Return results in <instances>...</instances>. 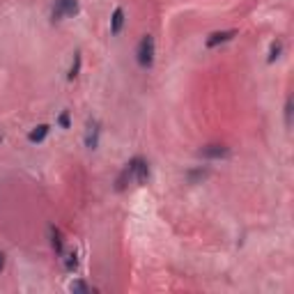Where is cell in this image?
Listing matches in <instances>:
<instances>
[{
    "mask_svg": "<svg viewBox=\"0 0 294 294\" xmlns=\"http://www.w3.org/2000/svg\"><path fill=\"white\" fill-rule=\"evenodd\" d=\"M154 37L152 35H143V39L138 42V49H136V62H138L143 69H149L154 65Z\"/></svg>",
    "mask_w": 294,
    "mask_h": 294,
    "instance_id": "1",
    "label": "cell"
},
{
    "mask_svg": "<svg viewBox=\"0 0 294 294\" xmlns=\"http://www.w3.org/2000/svg\"><path fill=\"white\" fill-rule=\"evenodd\" d=\"M78 0H55L53 2V9H51V21L53 23H60L62 18H71L78 14Z\"/></svg>",
    "mask_w": 294,
    "mask_h": 294,
    "instance_id": "2",
    "label": "cell"
},
{
    "mask_svg": "<svg viewBox=\"0 0 294 294\" xmlns=\"http://www.w3.org/2000/svg\"><path fill=\"white\" fill-rule=\"evenodd\" d=\"M143 161H145L143 156H133V159H131L129 163L124 165V170L120 173V177H117V182H115V189H117V191H124V189H127V184H129L131 180H136V173H138V165L143 163Z\"/></svg>",
    "mask_w": 294,
    "mask_h": 294,
    "instance_id": "3",
    "label": "cell"
},
{
    "mask_svg": "<svg viewBox=\"0 0 294 294\" xmlns=\"http://www.w3.org/2000/svg\"><path fill=\"white\" fill-rule=\"evenodd\" d=\"M99 138H101V124L99 120H87V131H85V147L90 152H95L99 147Z\"/></svg>",
    "mask_w": 294,
    "mask_h": 294,
    "instance_id": "4",
    "label": "cell"
},
{
    "mask_svg": "<svg viewBox=\"0 0 294 294\" xmlns=\"http://www.w3.org/2000/svg\"><path fill=\"white\" fill-rule=\"evenodd\" d=\"M202 159H209V161H216V159H228L230 156V147L225 145H205L198 152Z\"/></svg>",
    "mask_w": 294,
    "mask_h": 294,
    "instance_id": "5",
    "label": "cell"
},
{
    "mask_svg": "<svg viewBox=\"0 0 294 294\" xmlns=\"http://www.w3.org/2000/svg\"><path fill=\"white\" fill-rule=\"evenodd\" d=\"M234 37H237V30H221V33H212V35L207 37L205 46H207V49H216V46H221V44L232 42Z\"/></svg>",
    "mask_w": 294,
    "mask_h": 294,
    "instance_id": "6",
    "label": "cell"
},
{
    "mask_svg": "<svg viewBox=\"0 0 294 294\" xmlns=\"http://www.w3.org/2000/svg\"><path fill=\"white\" fill-rule=\"evenodd\" d=\"M49 239H51V246L53 251H55V255H65V239H62V232L55 228V225H51L49 228Z\"/></svg>",
    "mask_w": 294,
    "mask_h": 294,
    "instance_id": "7",
    "label": "cell"
},
{
    "mask_svg": "<svg viewBox=\"0 0 294 294\" xmlns=\"http://www.w3.org/2000/svg\"><path fill=\"white\" fill-rule=\"evenodd\" d=\"M124 7H115V12H113L111 16V35H120L122 28H124Z\"/></svg>",
    "mask_w": 294,
    "mask_h": 294,
    "instance_id": "8",
    "label": "cell"
},
{
    "mask_svg": "<svg viewBox=\"0 0 294 294\" xmlns=\"http://www.w3.org/2000/svg\"><path fill=\"white\" fill-rule=\"evenodd\" d=\"M49 131H51V127H49V124H37L35 129L28 133V140H30L33 145H35V143H42V140L49 136Z\"/></svg>",
    "mask_w": 294,
    "mask_h": 294,
    "instance_id": "9",
    "label": "cell"
},
{
    "mask_svg": "<svg viewBox=\"0 0 294 294\" xmlns=\"http://www.w3.org/2000/svg\"><path fill=\"white\" fill-rule=\"evenodd\" d=\"M81 65H83V53L76 51V53H74V60H71L69 71H67V81H74V78L81 74Z\"/></svg>",
    "mask_w": 294,
    "mask_h": 294,
    "instance_id": "10",
    "label": "cell"
},
{
    "mask_svg": "<svg viewBox=\"0 0 294 294\" xmlns=\"http://www.w3.org/2000/svg\"><path fill=\"white\" fill-rule=\"evenodd\" d=\"M62 260H65V269L69 271V274H74L78 269V253L76 251H65V255H62Z\"/></svg>",
    "mask_w": 294,
    "mask_h": 294,
    "instance_id": "11",
    "label": "cell"
},
{
    "mask_svg": "<svg viewBox=\"0 0 294 294\" xmlns=\"http://www.w3.org/2000/svg\"><path fill=\"white\" fill-rule=\"evenodd\" d=\"M280 53H283V42H280V39L271 42V46H269V55H267V62H269V65H274V62L280 58Z\"/></svg>",
    "mask_w": 294,
    "mask_h": 294,
    "instance_id": "12",
    "label": "cell"
},
{
    "mask_svg": "<svg viewBox=\"0 0 294 294\" xmlns=\"http://www.w3.org/2000/svg\"><path fill=\"white\" fill-rule=\"evenodd\" d=\"M136 182H138V184H147V182H149V163H147V161H143V163L138 165Z\"/></svg>",
    "mask_w": 294,
    "mask_h": 294,
    "instance_id": "13",
    "label": "cell"
},
{
    "mask_svg": "<svg viewBox=\"0 0 294 294\" xmlns=\"http://www.w3.org/2000/svg\"><path fill=\"white\" fill-rule=\"evenodd\" d=\"M207 175H209V170H207V168H205V170L200 168V170H191V173L186 175V177H189V182H191V184H198L200 180H205Z\"/></svg>",
    "mask_w": 294,
    "mask_h": 294,
    "instance_id": "14",
    "label": "cell"
},
{
    "mask_svg": "<svg viewBox=\"0 0 294 294\" xmlns=\"http://www.w3.org/2000/svg\"><path fill=\"white\" fill-rule=\"evenodd\" d=\"M69 290L74 294H87V292H90V285L83 283V280H74V283H69Z\"/></svg>",
    "mask_w": 294,
    "mask_h": 294,
    "instance_id": "15",
    "label": "cell"
},
{
    "mask_svg": "<svg viewBox=\"0 0 294 294\" xmlns=\"http://www.w3.org/2000/svg\"><path fill=\"white\" fill-rule=\"evenodd\" d=\"M285 127L287 129L292 127V97H287L285 101Z\"/></svg>",
    "mask_w": 294,
    "mask_h": 294,
    "instance_id": "16",
    "label": "cell"
},
{
    "mask_svg": "<svg viewBox=\"0 0 294 294\" xmlns=\"http://www.w3.org/2000/svg\"><path fill=\"white\" fill-rule=\"evenodd\" d=\"M58 124H60L62 129H69L71 127V117H69V111H62L60 117H58Z\"/></svg>",
    "mask_w": 294,
    "mask_h": 294,
    "instance_id": "17",
    "label": "cell"
},
{
    "mask_svg": "<svg viewBox=\"0 0 294 294\" xmlns=\"http://www.w3.org/2000/svg\"><path fill=\"white\" fill-rule=\"evenodd\" d=\"M2 269H5V253H0V274H2Z\"/></svg>",
    "mask_w": 294,
    "mask_h": 294,
    "instance_id": "18",
    "label": "cell"
}]
</instances>
